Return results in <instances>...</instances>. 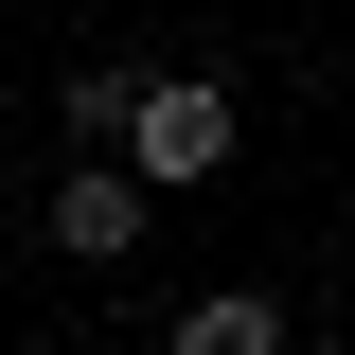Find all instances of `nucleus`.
<instances>
[{
	"label": "nucleus",
	"instance_id": "obj_4",
	"mask_svg": "<svg viewBox=\"0 0 355 355\" xmlns=\"http://www.w3.org/2000/svg\"><path fill=\"white\" fill-rule=\"evenodd\" d=\"M125 89H142V53H71V71H53V142L107 160V142H125Z\"/></svg>",
	"mask_w": 355,
	"mask_h": 355
},
{
	"label": "nucleus",
	"instance_id": "obj_1",
	"mask_svg": "<svg viewBox=\"0 0 355 355\" xmlns=\"http://www.w3.org/2000/svg\"><path fill=\"white\" fill-rule=\"evenodd\" d=\"M107 160H125L142 196L178 214V196H214V178L249 160V107H231L214 71H142V89H125V142H107Z\"/></svg>",
	"mask_w": 355,
	"mask_h": 355
},
{
	"label": "nucleus",
	"instance_id": "obj_2",
	"mask_svg": "<svg viewBox=\"0 0 355 355\" xmlns=\"http://www.w3.org/2000/svg\"><path fill=\"white\" fill-rule=\"evenodd\" d=\"M36 231L71 266H142V231H160V196H142L125 160H53V196H36Z\"/></svg>",
	"mask_w": 355,
	"mask_h": 355
},
{
	"label": "nucleus",
	"instance_id": "obj_3",
	"mask_svg": "<svg viewBox=\"0 0 355 355\" xmlns=\"http://www.w3.org/2000/svg\"><path fill=\"white\" fill-rule=\"evenodd\" d=\"M160 355H302V320L266 302V284H196V302L160 320Z\"/></svg>",
	"mask_w": 355,
	"mask_h": 355
}]
</instances>
